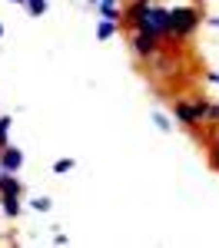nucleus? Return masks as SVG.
Listing matches in <instances>:
<instances>
[{
    "label": "nucleus",
    "instance_id": "1",
    "mask_svg": "<svg viewBox=\"0 0 219 248\" xmlns=\"http://www.w3.org/2000/svg\"><path fill=\"white\" fill-rule=\"evenodd\" d=\"M199 27H202V10L193 3H179L173 10H166V40H189Z\"/></svg>",
    "mask_w": 219,
    "mask_h": 248
},
{
    "label": "nucleus",
    "instance_id": "2",
    "mask_svg": "<svg viewBox=\"0 0 219 248\" xmlns=\"http://www.w3.org/2000/svg\"><path fill=\"white\" fill-rule=\"evenodd\" d=\"M206 113H209V99H179V103H173V119L186 129H196L199 123H206Z\"/></svg>",
    "mask_w": 219,
    "mask_h": 248
},
{
    "label": "nucleus",
    "instance_id": "3",
    "mask_svg": "<svg viewBox=\"0 0 219 248\" xmlns=\"http://www.w3.org/2000/svg\"><path fill=\"white\" fill-rule=\"evenodd\" d=\"M136 30H143V33H156L159 40H166V7L150 3L146 14H143V20L136 23Z\"/></svg>",
    "mask_w": 219,
    "mask_h": 248
},
{
    "label": "nucleus",
    "instance_id": "4",
    "mask_svg": "<svg viewBox=\"0 0 219 248\" xmlns=\"http://www.w3.org/2000/svg\"><path fill=\"white\" fill-rule=\"evenodd\" d=\"M130 46H133V57H136V60H146V63H150V60L159 53V37H156V33L133 30V43H130Z\"/></svg>",
    "mask_w": 219,
    "mask_h": 248
},
{
    "label": "nucleus",
    "instance_id": "5",
    "mask_svg": "<svg viewBox=\"0 0 219 248\" xmlns=\"http://www.w3.org/2000/svg\"><path fill=\"white\" fill-rule=\"evenodd\" d=\"M0 169L3 172H20L23 169V149H17V146H3V149H0Z\"/></svg>",
    "mask_w": 219,
    "mask_h": 248
},
{
    "label": "nucleus",
    "instance_id": "6",
    "mask_svg": "<svg viewBox=\"0 0 219 248\" xmlns=\"http://www.w3.org/2000/svg\"><path fill=\"white\" fill-rule=\"evenodd\" d=\"M153 0H133L126 10H123V20H119V27H130V30H136V23L143 20V14H146V7H150Z\"/></svg>",
    "mask_w": 219,
    "mask_h": 248
},
{
    "label": "nucleus",
    "instance_id": "7",
    "mask_svg": "<svg viewBox=\"0 0 219 248\" xmlns=\"http://www.w3.org/2000/svg\"><path fill=\"white\" fill-rule=\"evenodd\" d=\"M97 17H100V20H113V23H119V20H123L119 0H100V3H97Z\"/></svg>",
    "mask_w": 219,
    "mask_h": 248
},
{
    "label": "nucleus",
    "instance_id": "8",
    "mask_svg": "<svg viewBox=\"0 0 219 248\" xmlns=\"http://www.w3.org/2000/svg\"><path fill=\"white\" fill-rule=\"evenodd\" d=\"M0 212L7 218H20L23 212V195H0Z\"/></svg>",
    "mask_w": 219,
    "mask_h": 248
},
{
    "label": "nucleus",
    "instance_id": "9",
    "mask_svg": "<svg viewBox=\"0 0 219 248\" xmlns=\"http://www.w3.org/2000/svg\"><path fill=\"white\" fill-rule=\"evenodd\" d=\"M0 195H23V182L17 179V172L0 175Z\"/></svg>",
    "mask_w": 219,
    "mask_h": 248
},
{
    "label": "nucleus",
    "instance_id": "10",
    "mask_svg": "<svg viewBox=\"0 0 219 248\" xmlns=\"http://www.w3.org/2000/svg\"><path fill=\"white\" fill-rule=\"evenodd\" d=\"M119 33V23H113V20H100L97 23V40H110Z\"/></svg>",
    "mask_w": 219,
    "mask_h": 248
},
{
    "label": "nucleus",
    "instance_id": "11",
    "mask_svg": "<svg viewBox=\"0 0 219 248\" xmlns=\"http://www.w3.org/2000/svg\"><path fill=\"white\" fill-rule=\"evenodd\" d=\"M23 7H27V14H30V17H43L50 3H47V0H23Z\"/></svg>",
    "mask_w": 219,
    "mask_h": 248
},
{
    "label": "nucleus",
    "instance_id": "12",
    "mask_svg": "<svg viewBox=\"0 0 219 248\" xmlns=\"http://www.w3.org/2000/svg\"><path fill=\"white\" fill-rule=\"evenodd\" d=\"M153 126H156L159 133H173V119H169L166 113H159V109L153 113Z\"/></svg>",
    "mask_w": 219,
    "mask_h": 248
},
{
    "label": "nucleus",
    "instance_id": "13",
    "mask_svg": "<svg viewBox=\"0 0 219 248\" xmlns=\"http://www.w3.org/2000/svg\"><path fill=\"white\" fill-rule=\"evenodd\" d=\"M10 126H14V119L10 116H0V149L10 146Z\"/></svg>",
    "mask_w": 219,
    "mask_h": 248
},
{
    "label": "nucleus",
    "instance_id": "14",
    "mask_svg": "<svg viewBox=\"0 0 219 248\" xmlns=\"http://www.w3.org/2000/svg\"><path fill=\"white\" fill-rule=\"evenodd\" d=\"M30 209L34 212H50L53 209V199H50V195H37V199H30Z\"/></svg>",
    "mask_w": 219,
    "mask_h": 248
},
{
    "label": "nucleus",
    "instance_id": "15",
    "mask_svg": "<svg viewBox=\"0 0 219 248\" xmlns=\"http://www.w3.org/2000/svg\"><path fill=\"white\" fill-rule=\"evenodd\" d=\"M77 169V159H57L53 162V175H67V172Z\"/></svg>",
    "mask_w": 219,
    "mask_h": 248
},
{
    "label": "nucleus",
    "instance_id": "16",
    "mask_svg": "<svg viewBox=\"0 0 219 248\" xmlns=\"http://www.w3.org/2000/svg\"><path fill=\"white\" fill-rule=\"evenodd\" d=\"M209 166H213V169L219 172V139L213 142V146H209Z\"/></svg>",
    "mask_w": 219,
    "mask_h": 248
},
{
    "label": "nucleus",
    "instance_id": "17",
    "mask_svg": "<svg viewBox=\"0 0 219 248\" xmlns=\"http://www.w3.org/2000/svg\"><path fill=\"white\" fill-rule=\"evenodd\" d=\"M206 123H216V126H219V103H209V113H206Z\"/></svg>",
    "mask_w": 219,
    "mask_h": 248
},
{
    "label": "nucleus",
    "instance_id": "18",
    "mask_svg": "<svg viewBox=\"0 0 219 248\" xmlns=\"http://www.w3.org/2000/svg\"><path fill=\"white\" fill-rule=\"evenodd\" d=\"M206 79H209L213 86H219V73H216V70H206Z\"/></svg>",
    "mask_w": 219,
    "mask_h": 248
},
{
    "label": "nucleus",
    "instance_id": "19",
    "mask_svg": "<svg viewBox=\"0 0 219 248\" xmlns=\"http://www.w3.org/2000/svg\"><path fill=\"white\" fill-rule=\"evenodd\" d=\"M202 23H209L213 30H219V14H216V17H202Z\"/></svg>",
    "mask_w": 219,
    "mask_h": 248
},
{
    "label": "nucleus",
    "instance_id": "20",
    "mask_svg": "<svg viewBox=\"0 0 219 248\" xmlns=\"http://www.w3.org/2000/svg\"><path fill=\"white\" fill-rule=\"evenodd\" d=\"M53 242H57V245H67V242H70V238H67V235H63V232H53Z\"/></svg>",
    "mask_w": 219,
    "mask_h": 248
},
{
    "label": "nucleus",
    "instance_id": "21",
    "mask_svg": "<svg viewBox=\"0 0 219 248\" xmlns=\"http://www.w3.org/2000/svg\"><path fill=\"white\" fill-rule=\"evenodd\" d=\"M86 3H90V7H97V3H100V0H86Z\"/></svg>",
    "mask_w": 219,
    "mask_h": 248
},
{
    "label": "nucleus",
    "instance_id": "22",
    "mask_svg": "<svg viewBox=\"0 0 219 248\" xmlns=\"http://www.w3.org/2000/svg\"><path fill=\"white\" fill-rule=\"evenodd\" d=\"M10 3H17V7H23V0H10Z\"/></svg>",
    "mask_w": 219,
    "mask_h": 248
},
{
    "label": "nucleus",
    "instance_id": "23",
    "mask_svg": "<svg viewBox=\"0 0 219 248\" xmlns=\"http://www.w3.org/2000/svg\"><path fill=\"white\" fill-rule=\"evenodd\" d=\"M0 37H3V23H0Z\"/></svg>",
    "mask_w": 219,
    "mask_h": 248
},
{
    "label": "nucleus",
    "instance_id": "24",
    "mask_svg": "<svg viewBox=\"0 0 219 248\" xmlns=\"http://www.w3.org/2000/svg\"><path fill=\"white\" fill-rule=\"evenodd\" d=\"M0 175H3V169H0Z\"/></svg>",
    "mask_w": 219,
    "mask_h": 248
}]
</instances>
